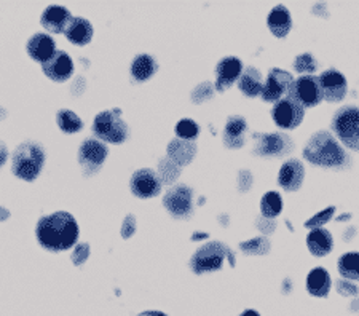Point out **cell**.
Listing matches in <instances>:
<instances>
[{"instance_id": "cell-1", "label": "cell", "mask_w": 359, "mask_h": 316, "mask_svg": "<svg viewBox=\"0 0 359 316\" xmlns=\"http://www.w3.org/2000/svg\"><path fill=\"white\" fill-rule=\"evenodd\" d=\"M36 237L40 246L46 251L61 252L71 249L74 245H77L79 224L69 212L57 211L39 219Z\"/></svg>"}, {"instance_id": "cell-2", "label": "cell", "mask_w": 359, "mask_h": 316, "mask_svg": "<svg viewBox=\"0 0 359 316\" xmlns=\"http://www.w3.org/2000/svg\"><path fill=\"white\" fill-rule=\"evenodd\" d=\"M304 157L309 162L326 166V168H341L348 163V157H346L344 149L327 131H321V133H316L311 137L304 151Z\"/></svg>"}, {"instance_id": "cell-3", "label": "cell", "mask_w": 359, "mask_h": 316, "mask_svg": "<svg viewBox=\"0 0 359 316\" xmlns=\"http://www.w3.org/2000/svg\"><path fill=\"white\" fill-rule=\"evenodd\" d=\"M45 163V151L37 142H22L11 158V171L22 181L32 182L40 174Z\"/></svg>"}, {"instance_id": "cell-4", "label": "cell", "mask_w": 359, "mask_h": 316, "mask_svg": "<svg viewBox=\"0 0 359 316\" xmlns=\"http://www.w3.org/2000/svg\"><path fill=\"white\" fill-rule=\"evenodd\" d=\"M230 257L231 266H235V256L227 246L219 241H211V243L203 245L198 251L195 252L192 261H190V268L194 270L196 275L206 273V272H217L224 266L225 257Z\"/></svg>"}, {"instance_id": "cell-5", "label": "cell", "mask_w": 359, "mask_h": 316, "mask_svg": "<svg viewBox=\"0 0 359 316\" xmlns=\"http://www.w3.org/2000/svg\"><path fill=\"white\" fill-rule=\"evenodd\" d=\"M332 130L340 142L351 151L359 152V109L345 106L335 112L332 118Z\"/></svg>"}, {"instance_id": "cell-6", "label": "cell", "mask_w": 359, "mask_h": 316, "mask_svg": "<svg viewBox=\"0 0 359 316\" xmlns=\"http://www.w3.org/2000/svg\"><path fill=\"white\" fill-rule=\"evenodd\" d=\"M120 111L97 114L93 122V133L104 142L123 144L128 137V125L120 118Z\"/></svg>"}, {"instance_id": "cell-7", "label": "cell", "mask_w": 359, "mask_h": 316, "mask_svg": "<svg viewBox=\"0 0 359 316\" xmlns=\"http://www.w3.org/2000/svg\"><path fill=\"white\" fill-rule=\"evenodd\" d=\"M287 96L297 101L302 107H315L321 104L324 96L320 78L315 76H302L295 78Z\"/></svg>"}, {"instance_id": "cell-8", "label": "cell", "mask_w": 359, "mask_h": 316, "mask_svg": "<svg viewBox=\"0 0 359 316\" xmlns=\"http://www.w3.org/2000/svg\"><path fill=\"white\" fill-rule=\"evenodd\" d=\"M304 107L299 104L292 97H283L278 102H275L273 109H271V117L273 122L283 130H294L302 123L304 120Z\"/></svg>"}, {"instance_id": "cell-9", "label": "cell", "mask_w": 359, "mask_h": 316, "mask_svg": "<svg viewBox=\"0 0 359 316\" xmlns=\"http://www.w3.org/2000/svg\"><path fill=\"white\" fill-rule=\"evenodd\" d=\"M194 192L192 188L184 186H176L171 191H168L163 198L165 208L171 212L177 219H185L194 212Z\"/></svg>"}, {"instance_id": "cell-10", "label": "cell", "mask_w": 359, "mask_h": 316, "mask_svg": "<svg viewBox=\"0 0 359 316\" xmlns=\"http://www.w3.org/2000/svg\"><path fill=\"white\" fill-rule=\"evenodd\" d=\"M107 147L97 139H85L79 149V163L85 174H95L107 158Z\"/></svg>"}, {"instance_id": "cell-11", "label": "cell", "mask_w": 359, "mask_h": 316, "mask_svg": "<svg viewBox=\"0 0 359 316\" xmlns=\"http://www.w3.org/2000/svg\"><path fill=\"white\" fill-rule=\"evenodd\" d=\"M294 83V78L289 72L281 69H271L269 72L267 82L262 90V99L265 102H278L283 96L289 95V90Z\"/></svg>"}, {"instance_id": "cell-12", "label": "cell", "mask_w": 359, "mask_h": 316, "mask_svg": "<svg viewBox=\"0 0 359 316\" xmlns=\"http://www.w3.org/2000/svg\"><path fill=\"white\" fill-rule=\"evenodd\" d=\"M130 187L137 198H152L161 192V179L155 171L142 168L133 174Z\"/></svg>"}, {"instance_id": "cell-13", "label": "cell", "mask_w": 359, "mask_h": 316, "mask_svg": "<svg viewBox=\"0 0 359 316\" xmlns=\"http://www.w3.org/2000/svg\"><path fill=\"white\" fill-rule=\"evenodd\" d=\"M318 78H320L323 96L326 101L340 102L346 96L348 85H346V78L341 72L335 71V69H327Z\"/></svg>"}, {"instance_id": "cell-14", "label": "cell", "mask_w": 359, "mask_h": 316, "mask_svg": "<svg viewBox=\"0 0 359 316\" xmlns=\"http://www.w3.org/2000/svg\"><path fill=\"white\" fill-rule=\"evenodd\" d=\"M243 74V64L238 57L229 56L219 61L216 67V90L219 93H224L230 88L236 80H240Z\"/></svg>"}, {"instance_id": "cell-15", "label": "cell", "mask_w": 359, "mask_h": 316, "mask_svg": "<svg viewBox=\"0 0 359 316\" xmlns=\"http://www.w3.org/2000/svg\"><path fill=\"white\" fill-rule=\"evenodd\" d=\"M43 74L53 82H66L74 74V61L66 51H56L50 61L42 66Z\"/></svg>"}, {"instance_id": "cell-16", "label": "cell", "mask_w": 359, "mask_h": 316, "mask_svg": "<svg viewBox=\"0 0 359 316\" xmlns=\"http://www.w3.org/2000/svg\"><path fill=\"white\" fill-rule=\"evenodd\" d=\"M27 55L32 57L34 61L42 62L45 64L46 61H50L56 53V43L48 34H36L27 40L26 45Z\"/></svg>"}, {"instance_id": "cell-17", "label": "cell", "mask_w": 359, "mask_h": 316, "mask_svg": "<svg viewBox=\"0 0 359 316\" xmlns=\"http://www.w3.org/2000/svg\"><path fill=\"white\" fill-rule=\"evenodd\" d=\"M304 176V165L295 158L287 160V162L281 166L280 174H278V184L287 192H295L302 187Z\"/></svg>"}, {"instance_id": "cell-18", "label": "cell", "mask_w": 359, "mask_h": 316, "mask_svg": "<svg viewBox=\"0 0 359 316\" xmlns=\"http://www.w3.org/2000/svg\"><path fill=\"white\" fill-rule=\"evenodd\" d=\"M71 21H72L71 11L65 7H61V5H50L42 15V26L46 29V31L53 34L66 32V29Z\"/></svg>"}, {"instance_id": "cell-19", "label": "cell", "mask_w": 359, "mask_h": 316, "mask_svg": "<svg viewBox=\"0 0 359 316\" xmlns=\"http://www.w3.org/2000/svg\"><path fill=\"white\" fill-rule=\"evenodd\" d=\"M260 142L256 146V153L264 157H278L291 151V139L285 135H256Z\"/></svg>"}, {"instance_id": "cell-20", "label": "cell", "mask_w": 359, "mask_h": 316, "mask_svg": "<svg viewBox=\"0 0 359 316\" xmlns=\"http://www.w3.org/2000/svg\"><path fill=\"white\" fill-rule=\"evenodd\" d=\"M306 246H309V251L315 257H324L332 251L334 238L331 232H327L326 228L318 227L311 230L309 237H306Z\"/></svg>"}, {"instance_id": "cell-21", "label": "cell", "mask_w": 359, "mask_h": 316, "mask_svg": "<svg viewBox=\"0 0 359 316\" xmlns=\"http://www.w3.org/2000/svg\"><path fill=\"white\" fill-rule=\"evenodd\" d=\"M269 29L278 39H285L292 27V18L285 5H276L267 18Z\"/></svg>"}, {"instance_id": "cell-22", "label": "cell", "mask_w": 359, "mask_h": 316, "mask_svg": "<svg viewBox=\"0 0 359 316\" xmlns=\"http://www.w3.org/2000/svg\"><path fill=\"white\" fill-rule=\"evenodd\" d=\"M248 123L243 117H230L224 131V142L230 149H240L246 142Z\"/></svg>"}, {"instance_id": "cell-23", "label": "cell", "mask_w": 359, "mask_h": 316, "mask_svg": "<svg viewBox=\"0 0 359 316\" xmlns=\"http://www.w3.org/2000/svg\"><path fill=\"white\" fill-rule=\"evenodd\" d=\"M331 275H329L327 270L323 267L313 268L309 273V277H306V291L315 297H327L329 291H331Z\"/></svg>"}, {"instance_id": "cell-24", "label": "cell", "mask_w": 359, "mask_h": 316, "mask_svg": "<svg viewBox=\"0 0 359 316\" xmlns=\"http://www.w3.org/2000/svg\"><path fill=\"white\" fill-rule=\"evenodd\" d=\"M66 37L71 43L83 47L88 45L93 39V26L88 20L85 18H72L66 29Z\"/></svg>"}, {"instance_id": "cell-25", "label": "cell", "mask_w": 359, "mask_h": 316, "mask_svg": "<svg viewBox=\"0 0 359 316\" xmlns=\"http://www.w3.org/2000/svg\"><path fill=\"white\" fill-rule=\"evenodd\" d=\"M238 88L241 93L248 97H256L259 95H262V74H260L256 67H246L238 80Z\"/></svg>"}, {"instance_id": "cell-26", "label": "cell", "mask_w": 359, "mask_h": 316, "mask_svg": "<svg viewBox=\"0 0 359 316\" xmlns=\"http://www.w3.org/2000/svg\"><path fill=\"white\" fill-rule=\"evenodd\" d=\"M158 71L157 61L150 55L141 53L133 60L131 64V76L136 82H147V80Z\"/></svg>"}, {"instance_id": "cell-27", "label": "cell", "mask_w": 359, "mask_h": 316, "mask_svg": "<svg viewBox=\"0 0 359 316\" xmlns=\"http://www.w3.org/2000/svg\"><path fill=\"white\" fill-rule=\"evenodd\" d=\"M196 147L194 142H187L182 139H175L171 141L170 146H168V155L176 165H187L192 162L195 157Z\"/></svg>"}, {"instance_id": "cell-28", "label": "cell", "mask_w": 359, "mask_h": 316, "mask_svg": "<svg viewBox=\"0 0 359 316\" xmlns=\"http://www.w3.org/2000/svg\"><path fill=\"white\" fill-rule=\"evenodd\" d=\"M56 123L61 128L62 133H67V135L77 133V131L83 130L82 118H80L77 114H74L72 111H67V109H62V111L56 114Z\"/></svg>"}, {"instance_id": "cell-29", "label": "cell", "mask_w": 359, "mask_h": 316, "mask_svg": "<svg viewBox=\"0 0 359 316\" xmlns=\"http://www.w3.org/2000/svg\"><path fill=\"white\" fill-rule=\"evenodd\" d=\"M339 272L346 280H359V252H346L339 259Z\"/></svg>"}, {"instance_id": "cell-30", "label": "cell", "mask_w": 359, "mask_h": 316, "mask_svg": "<svg viewBox=\"0 0 359 316\" xmlns=\"http://www.w3.org/2000/svg\"><path fill=\"white\" fill-rule=\"evenodd\" d=\"M260 211L265 217L269 219H273L280 212L283 211V200L278 192H269L262 197L260 201Z\"/></svg>"}, {"instance_id": "cell-31", "label": "cell", "mask_w": 359, "mask_h": 316, "mask_svg": "<svg viewBox=\"0 0 359 316\" xmlns=\"http://www.w3.org/2000/svg\"><path fill=\"white\" fill-rule=\"evenodd\" d=\"M176 135L182 141H194L200 135V126L194 120L184 118L176 125Z\"/></svg>"}, {"instance_id": "cell-32", "label": "cell", "mask_w": 359, "mask_h": 316, "mask_svg": "<svg viewBox=\"0 0 359 316\" xmlns=\"http://www.w3.org/2000/svg\"><path fill=\"white\" fill-rule=\"evenodd\" d=\"M179 172H181V170H179V165L171 162V160H161L160 162L158 176L163 182H166V184L175 182L176 177L179 176Z\"/></svg>"}, {"instance_id": "cell-33", "label": "cell", "mask_w": 359, "mask_h": 316, "mask_svg": "<svg viewBox=\"0 0 359 316\" xmlns=\"http://www.w3.org/2000/svg\"><path fill=\"white\" fill-rule=\"evenodd\" d=\"M240 248L245 252H248V254H267L270 249V245L265 238H256V240L246 241V243H241Z\"/></svg>"}, {"instance_id": "cell-34", "label": "cell", "mask_w": 359, "mask_h": 316, "mask_svg": "<svg viewBox=\"0 0 359 316\" xmlns=\"http://www.w3.org/2000/svg\"><path fill=\"white\" fill-rule=\"evenodd\" d=\"M294 69L297 72H302V74L304 72L311 74V72H315L316 69H318V62H316L315 57L311 56L310 53H304V55H300V56L295 57Z\"/></svg>"}, {"instance_id": "cell-35", "label": "cell", "mask_w": 359, "mask_h": 316, "mask_svg": "<svg viewBox=\"0 0 359 316\" xmlns=\"http://www.w3.org/2000/svg\"><path fill=\"white\" fill-rule=\"evenodd\" d=\"M334 206H331V208H327L326 211H323V212H320V214H316L315 217H311V219L309 221V222H305V227L306 228H318V227H321L323 224H326V222H329L332 219V216H334Z\"/></svg>"}, {"instance_id": "cell-36", "label": "cell", "mask_w": 359, "mask_h": 316, "mask_svg": "<svg viewBox=\"0 0 359 316\" xmlns=\"http://www.w3.org/2000/svg\"><path fill=\"white\" fill-rule=\"evenodd\" d=\"M90 256V246L86 243H79L77 246H75V251L72 254V262L74 266H83V263L86 262V259H88Z\"/></svg>"}, {"instance_id": "cell-37", "label": "cell", "mask_w": 359, "mask_h": 316, "mask_svg": "<svg viewBox=\"0 0 359 316\" xmlns=\"http://www.w3.org/2000/svg\"><path fill=\"white\" fill-rule=\"evenodd\" d=\"M136 230V219L135 216H126V219L123 222V227H121V235H123V238H130L133 233H135Z\"/></svg>"}, {"instance_id": "cell-38", "label": "cell", "mask_w": 359, "mask_h": 316, "mask_svg": "<svg viewBox=\"0 0 359 316\" xmlns=\"http://www.w3.org/2000/svg\"><path fill=\"white\" fill-rule=\"evenodd\" d=\"M337 289L341 296H356L358 289L355 286H351L348 283H345V281H337Z\"/></svg>"}, {"instance_id": "cell-39", "label": "cell", "mask_w": 359, "mask_h": 316, "mask_svg": "<svg viewBox=\"0 0 359 316\" xmlns=\"http://www.w3.org/2000/svg\"><path fill=\"white\" fill-rule=\"evenodd\" d=\"M5 160H7V147L0 142V165H4Z\"/></svg>"}, {"instance_id": "cell-40", "label": "cell", "mask_w": 359, "mask_h": 316, "mask_svg": "<svg viewBox=\"0 0 359 316\" xmlns=\"http://www.w3.org/2000/svg\"><path fill=\"white\" fill-rule=\"evenodd\" d=\"M137 316H168V315H165L163 312H157V310H149V312H142Z\"/></svg>"}, {"instance_id": "cell-41", "label": "cell", "mask_w": 359, "mask_h": 316, "mask_svg": "<svg viewBox=\"0 0 359 316\" xmlns=\"http://www.w3.org/2000/svg\"><path fill=\"white\" fill-rule=\"evenodd\" d=\"M8 216H10V212H8L7 209H5V208H0V219L5 221V219H7Z\"/></svg>"}, {"instance_id": "cell-42", "label": "cell", "mask_w": 359, "mask_h": 316, "mask_svg": "<svg viewBox=\"0 0 359 316\" xmlns=\"http://www.w3.org/2000/svg\"><path fill=\"white\" fill-rule=\"evenodd\" d=\"M240 316H260L257 312H254V310H246V312H243Z\"/></svg>"}, {"instance_id": "cell-43", "label": "cell", "mask_w": 359, "mask_h": 316, "mask_svg": "<svg viewBox=\"0 0 359 316\" xmlns=\"http://www.w3.org/2000/svg\"><path fill=\"white\" fill-rule=\"evenodd\" d=\"M200 238H208V235L201 233V235H195V237H192V240H200Z\"/></svg>"}]
</instances>
